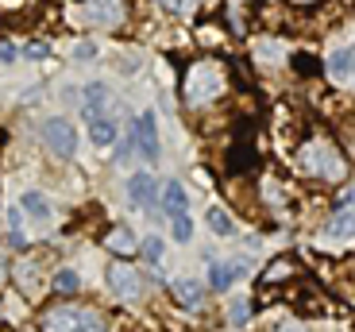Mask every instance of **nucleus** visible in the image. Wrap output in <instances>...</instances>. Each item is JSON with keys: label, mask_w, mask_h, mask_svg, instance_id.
<instances>
[{"label": "nucleus", "mask_w": 355, "mask_h": 332, "mask_svg": "<svg viewBox=\"0 0 355 332\" xmlns=\"http://www.w3.org/2000/svg\"><path fill=\"white\" fill-rule=\"evenodd\" d=\"M108 290H112L116 297H139L143 294L139 270H132L128 263H112V267H108Z\"/></svg>", "instance_id": "6"}, {"label": "nucleus", "mask_w": 355, "mask_h": 332, "mask_svg": "<svg viewBox=\"0 0 355 332\" xmlns=\"http://www.w3.org/2000/svg\"><path fill=\"white\" fill-rule=\"evenodd\" d=\"M228 89V70H224V62H216V58H201V62H193L186 70V105L201 108V105H213L220 93Z\"/></svg>", "instance_id": "2"}, {"label": "nucleus", "mask_w": 355, "mask_h": 332, "mask_svg": "<svg viewBox=\"0 0 355 332\" xmlns=\"http://www.w3.org/2000/svg\"><path fill=\"white\" fill-rule=\"evenodd\" d=\"M105 247H108L112 255H120V259H128V255H135V252H139V240H135V236L128 232L124 225H116V228H108Z\"/></svg>", "instance_id": "8"}, {"label": "nucleus", "mask_w": 355, "mask_h": 332, "mask_svg": "<svg viewBox=\"0 0 355 332\" xmlns=\"http://www.w3.org/2000/svg\"><path fill=\"white\" fill-rule=\"evenodd\" d=\"M93 54H97V46H93V43H81L78 46V58H93Z\"/></svg>", "instance_id": "26"}, {"label": "nucleus", "mask_w": 355, "mask_h": 332, "mask_svg": "<svg viewBox=\"0 0 355 332\" xmlns=\"http://www.w3.org/2000/svg\"><path fill=\"white\" fill-rule=\"evenodd\" d=\"M43 332H108L101 313L85 306H54L43 313Z\"/></svg>", "instance_id": "3"}, {"label": "nucleus", "mask_w": 355, "mask_h": 332, "mask_svg": "<svg viewBox=\"0 0 355 332\" xmlns=\"http://www.w3.org/2000/svg\"><path fill=\"white\" fill-rule=\"evenodd\" d=\"M209 228H213L216 236H232V232H236V225H232V216L224 213V209H209Z\"/></svg>", "instance_id": "19"}, {"label": "nucleus", "mask_w": 355, "mask_h": 332, "mask_svg": "<svg viewBox=\"0 0 355 332\" xmlns=\"http://www.w3.org/2000/svg\"><path fill=\"white\" fill-rule=\"evenodd\" d=\"M278 332H305V324H297V321H290V324H282Z\"/></svg>", "instance_id": "29"}, {"label": "nucleus", "mask_w": 355, "mask_h": 332, "mask_svg": "<svg viewBox=\"0 0 355 332\" xmlns=\"http://www.w3.org/2000/svg\"><path fill=\"white\" fill-rule=\"evenodd\" d=\"M248 313H251V306L243 302V297H236V302H232V309H228L232 324H248Z\"/></svg>", "instance_id": "23"}, {"label": "nucleus", "mask_w": 355, "mask_h": 332, "mask_svg": "<svg viewBox=\"0 0 355 332\" xmlns=\"http://www.w3.org/2000/svg\"><path fill=\"white\" fill-rule=\"evenodd\" d=\"M0 4H4V8H16V4H24V0H0Z\"/></svg>", "instance_id": "31"}, {"label": "nucleus", "mask_w": 355, "mask_h": 332, "mask_svg": "<svg viewBox=\"0 0 355 332\" xmlns=\"http://www.w3.org/2000/svg\"><path fill=\"white\" fill-rule=\"evenodd\" d=\"M43 139H46V147H51L58 159H70V155L78 151V128H73L70 120H62V116L46 120V124H43Z\"/></svg>", "instance_id": "4"}, {"label": "nucleus", "mask_w": 355, "mask_h": 332, "mask_svg": "<svg viewBox=\"0 0 355 332\" xmlns=\"http://www.w3.org/2000/svg\"><path fill=\"white\" fill-rule=\"evenodd\" d=\"M170 236H174L178 243H189L193 240V220H189L186 213H170Z\"/></svg>", "instance_id": "17"}, {"label": "nucleus", "mask_w": 355, "mask_h": 332, "mask_svg": "<svg viewBox=\"0 0 355 332\" xmlns=\"http://www.w3.org/2000/svg\"><path fill=\"white\" fill-rule=\"evenodd\" d=\"M139 255L151 263V267H155V263H162V240H159V236H147V240L139 243Z\"/></svg>", "instance_id": "20"}, {"label": "nucleus", "mask_w": 355, "mask_h": 332, "mask_svg": "<svg viewBox=\"0 0 355 332\" xmlns=\"http://www.w3.org/2000/svg\"><path fill=\"white\" fill-rule=\"evenodd\" d=\"M240 270L243 267H232V263H209V279H213V290H228L232 282L240 279Z\"/></svg>", "instance_id": "12"}, {"label": "nucleus", "mask_w": 355, "mask_h": 332, "mask_svg": "<svg viewBox=\"0 0 355 332\" xmlns=\"http://www.w3.org/2000/svg\"><path fill=\"white\" fill-rule=\"evenodd\" d=\"M81 290V279H78V270H58V274H54V294H78Z\"/></svg>", "instance_id": "18"}, {"label": "nucleus", "mask_w": 355, "mask_h": 332, "mask_svg": "<svg viewBox=\"0 0 355 332\" xmlns=\"http://www.w3.org/2000/svg\"><path fill=\"white\" fill-rule=\"evenodd\" d=\"M174 302H178V306H186V309H197V306H201V286H197L193 279L174 282Z\"/></svg>", "instance_id": "13"}, {"label": "nucleus", "mask_w": 355, "mask_h": 332, "mask_svg": "<svg viewBox=\"0 0 355 332\" xmlns=\"http://www.w3.org/2000/svg\"><path fill=\"white\" fill-rule=\"evenodd\" d=\"M329 70H332V78H355V46L332 54V58H329Z\"/></svg>", "instance_id": "15"}, {"label": "nucleus", "mask_w": 355, "mask_h": 332, "mask_svg": "<svg viewBox=\"0 0 355 332\" xmlns=\"http://www.w3.org/2000/svg\"><path fill=\"white\" fill-rule=\"evenodd\" d=\"M162 205H166V213H186L189 198H186V189H182V182H166L162 186Z\"/></svg>", "instance_id": "14"}, {"label": "nucleus", "mask_w": 355, "mask_h": 332, "mask_svg": "<svg viewBox=\"0 0 355 332\" xmlns=\"http://www.w3.org/2000/svg\"><path fill=\"white\" fill-rule=\"evenodd\" d=\"M135 147L147 162H159L162 159V147H159V124H155V112H143L135 120Z\"/></svg>", "instance_id": "5"}, {"label": "nucleus", "mask_w": 355, "mask_h": 332, "mask_svg": "<svg viewBox=\"0 0 355 332\" xmlns=\"http://www.w3.org/2000/svg\"><path fill=\"white\" fill-rule=\"evenodd\" d=\"M24 209H27L31 216H43V220L51 216V205H46L43 193H24Z\"/></svg>", "instance_id": "21"}, {"label": "nucleus", "mask_w": 355, "mask_h": 332, "mask_svg": "<svg viewBox=\"0 0 355 332\" xmlns=\"http://www.w3.org/2000/svg\"><path fill=\"white\" fill-rule=\"evenodd\" d=\"M297 166H302L305 174H313V178H320V182H340L347 171L340 147L332 143V139H324V135H309V139L297 147Z\"/></svg>", "instance_id": "1"}, {"label": "nucleus", "mask_w": 355, "mask_h": 332, "mask_svg": "<svg viewBox=\"0 0 355 332\" xmlns=\"http://www.w3.org/2000/svg\"><path fill=\"white\" fill-rule=\"evenodd\" d=\"M329 236L332 240H347V236H355V205H344L336 216L329 220Z\"/></svg>", "instance_id": "11"}, {"label": "nucleus", "mask_w": 355, "mask_h": 332, "mask_svg": "<svg viewBox=\"0 0 355 332\" xmlns=\"http://www.w3.org/2000/svg\"><path fill=\"white\" fill-rule=\"evenodd\" d=\"M89 135H93V143L97 147H112L116 143V124L112 120H89Z\"/></svg>", "instance_id": "16"}, {"label": "nucleus", "mask_w": 355, "mask_h": 332, "mask_svg": "<svg viewBox=\"0 0 355 332\" xmlns=\"http://www.w3.org/2000/svg\"><path fill=\"white\" fill-rule=\"evenodd\" d=\"M0 62H16V51L12 46H0Z\"/></svg>", "instance_id": "27"}, {"label": "nucleus", "mask_w": 355, "mask_h": 332, "mask_svg": "<svg viewBox=\"0 0 355 332\" xmlns=\"http://www.w3.org/2000/svg\"><path fill=\"white\" fill-rule=\"evenodd\" d=\"M4 282H8V255L0 252V286H4Z\"/></svg>", "instance_id": "25"}, {"label": "nucleus", "mask_w": 355, "mask_h": 332, "mask_svg": "<svg viewBox=\"0 0 355 332\" xmlns=\"http://www.w3.org/2000/svg\"><path fill=\"white\" fill-rule=\"evenodd\" d=\"M290 4H297V8H309V4H317V0H290Z\"/></svg>", "instance_id": "30"}, {"label": "nucleus", "mask_w": 355, "mask_h": 332, "mask_svg": "<svg viewBox=\"0 0 355 332\" xmlns=\"http://www.w3.org/2000/svg\"><path fill=\"white\" fill-rule=\"evenodd\" d=\"M89 16L85 19H93V24H105V27H116L120 19H124V8H120V0H93L89 4Z\"/></svg>", "instance_id": "9"}, {"label": "nucleus", "mask_w": 355, "mask_h": 332, "mask_svg": "<svg viewBox=\"0 0 355 332\" xmlns=\"http://www.w3.org/2000/svg\"><path fill=\"white\" fill-rule=\"evenodd\" d=\"M170 16H193L197 12V0H159Z\"/></svg>", "instance_id": "22"}, {"label": "nucleus", "mask_w": 355, "mask_h": 332, "mask_svg": "<svg viewBox=\"0 0 355 332\" xmlns=\"http://www.w3.org/2000/svg\"><path fill=\"white\" fill-rule=\"evenodd\" d=\"M155 193H159V182H155L147 171H139V174H132V178H128V201H132V205L151 209Z\"/></svg>", "instance_id": "7"}, {"label": "nucleus", "mask_w": 355, "mask_h": 332, "mask_svg": "<svg viewBox=\"0 0 355 332\" xmlns=\"http://www.w3.org/2000/svg\"><path fill=\"white\" fill-rule=\"evenodd\" d=\"M340 205H355V186L344 189V198H340Z\"/></svg>", "instance_id": "28"}, {"label": "nucleus", "mask_w": 355, "mask_h": 332, "mask_svg": "<svg viewBox=\"0 0 355 332\" xmlns=\"http://www.w3.org/2000/svg\"><path fill=\"white\" fill-rule=\"evenodd\" d=\"M85 116L89 120H101L105 116V108H108V85L105 81H89V89H85Z\"/></svg>", "instance_id": "10"}, {"label": "nucleus", "mask_w": 355, "mask_h": 332, "mask_svg": "<svg viewBox=\"0 0 355 332\" xmlns=\"http://www.w3.org/2000/svg\"><path fill=\"white\" fill-rule=\"evenodd\" d=\"M293 66H302L305 73H313V70H317V62H313V58H305V54H297V58H293Z\"/></svg>", "instance_id": "24"}]
</instances>
